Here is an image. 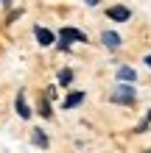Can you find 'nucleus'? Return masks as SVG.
<instances>
[{"mask_svg":"<svg viewBox=\"0 0 151 153\" xmlns=\"http://www.w3.org/2000/svg\"><path fill=\"white\" fill-rule=\"evenodd\" d=\"M109 100L112 103H118V106H134V100H137V92H134V84H120L109 92Z\"/></svg>","mask_w":151,"mask_h":153,"instance_id":"1","label":"nucleus"},{"mask_svg":"<svg viewBox=\"0 0 151 153\" xmlns=\"http://www.w3.org/2000/svg\"><path fill=\"white\" fill-rule=\"evenodd\" d=\"M73 42H87V33H81L78 28H62L59 31V42H53L62 53H70Z\"/></svg>","mask_w":151,"mask_h":153,"instance_id":"2","label":"nucleus"},{"mask_svg":"<svg viewBox=\"0 0 151 153\" xmlns=\"http://www.w3.org/2000/svg\"><path fill=\"white\" fill-rule=\"evenodd\" d=\"M34 36H37V42L42 45V48H50V45L56 42V33L48 31V28H42V25H37V28H34Z\"/></svg>","mask_w":151,"mask_h":153,"instance_id":"3","label":"nucleus"},{"mask_svg":"<svg viewBox=\"0 0 151 153\" xmlns=\"http://www.w3.org/2000/svg\"><path fill=\"white\" fill-rule=\"evenodd\" d=\"M106 17L115 20V22H126L129 17H131V11H129L126 6H109V8H106Z\"/></svg>","mask_w":151,"mask_h":153,"instance_id":"4","label":"nucleus"},{"mask_svg":"<svg viewBox=\"0 0 151 153\" xmlns=\"http://www.w3.org/2000/svg\"><path fill=\"white\" fill-rule=\"evenodd\" d=\"M101 42H104V48H109V50H118L120 48V36L115 31H104L101 33Z\"/></svg>","mask_w":151,"mask_h":153,"instance_id":"5","label":"nucleus"},{"mask_svg":"<svg viewBox=\"0 0 151 153\" xmlns=\"http://www.w3.org/2000/svg\"><path fill=\"white\" fill-rule=\"evenodd\" d=\"M115 75H118V81H123V84H134V81H137L134 67H126V64L118 67V73H115Z\"/></svg>","mask_w":151,"mask_h":153,"instance_id":"6","label":"nucleus"},{"mask_svg":"<svg viewBox=\"0 0 151 153\" xmlns=\"http://www.w3.org/2000/svg\"><path fill=\"white\" fill-rule=\"evenodd\" d=\"M84 100H87V95L76 89V92H70V95L65 97V109H76V106H81Z\"/></svg>","mask_w":151,"mask_h":153,"instance_id":"7","label":"nucleus"},{"mask_svg":"<svg viewBox=\"0 0 151 153\" xmlns=\"http://www.w3.org/2000/svg\"><path fill=\"white\" fill-rule=\"evenodd\" d=\"M14 109H17V114H20L23 120H28V117H31V109H28V103H25V95H23V92L17 95V100H14Z\"/></svg>","mask_w":151,"mask_h":153,"instance_id":"8","label":"nucleus"},{"mask_svg":"<svg viewBox=\"0 0 151 153\" xmlns=\"http://www.w3.org/2000/svg\"><path fill=\"white\" fill-rule=\"evenodd\" d=\"M31 145L34 148H48V134L39 131V128H34L31 131Z\"/></svg>","mask_w":151,"mask_h":153,"instance_id":"9","label":"nucleus"},{"mask_svg":"<svg viewBox=\"0 0 151 153\" xmlns=\"http://www.w3.org/2000/svg\"><path fill=\"white\" fill-rule=\"evenodd\" d=\"M42 117H45V120H50V117H53V109H50V100H48V97H39V109H37Z\"/></svg>","mask_w":151,"mask_h":153,"instance_id":"10","label":"nucleus"},{"mask_svg":"<svg viewBox=\"0 0 151 153\" xmlns=\"http://www.w3.org/2000/svg\"><path fill=\"white\" fill-rule=\"evenodd\" d=\"M73 84V70H62L59 73V86H70Z\"/></svg>","mask_w":151,"mask_h":153,"instance_id":"11","label":"nucleus"},{"mask_svg":"<svg viewBox=\"0 0 151 153\" xmlns=\"http://www.w3.org/2000/svg\"><path fill=\"white\" fill-rule=\"evenodd\" d=\"M148 125H151V109L146 111V117H143V120H140V125H137L134 131H137V134H146V131H148Z\"/></svg>","mask_w":151,"mask_h":153,"instance_id":"12","label":"nucleus"},{"mask_svg":"<svg viewBox=\"0 0 151 153\" xmlns=\"http://www.w3.org/2000/svg\"><path fill=\"white\" fill-rule=\"evenodd\" d=\"M17 17H23V8H14V11H8V17H6V25L17 22Z\"/></svg>","mask_w":151,"mask_h":153,"instance_id":"13","label":"nucleus"},{"mask_svg":"<svg viewBox=\"0 0 151 153\" xmlns=\"http://www.w3.org/2000/svg\"><path fill=\"white\" fill-rule=\"evenodd\" d=\"M143 61H146V67H148V70H151V53H148V56H146V59H143Z\"/></svg>","mask_w":151,"mask_h":153,"instance_id":"14","label":"nucleus"},{"mask_svg":"<svg viewBox=\"0 0 151 153\" xmlns=\"http://www.w3.org/2000/svg\"><path fill=\"white\" fill-rule=\"evenodd\" d=\"M0 3H3V8H11V0H0Z\"/></svg>","mask_w":151,"mask_h":153,"instance_id":"15","label":"nucleus"},{"mask_svg":"<svg viewBox=\"0 0 151 153\" xmlns=\"http://www.w3.org/2000/svg\"><path fill=\"white\" fill-rule=\"evenodd\" d=\"M148 153H151V150H148Z\"/></svg>","mask_w":151,"mask_h":153,"instance_id":"16","label":"nucleus"}]
</instances>
